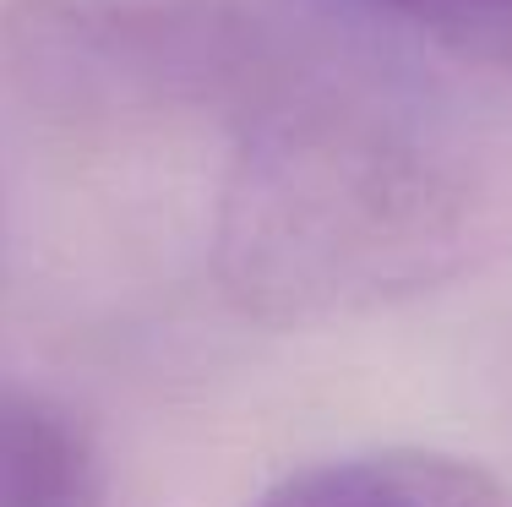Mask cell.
<instances>
[{
    "label": "cell",
    "instance_id": "1",
    "mask_svg": "<svg viewBox=\"0 0 512 507\" xmlns=\"http://www.w3.org/2000/svg\"><path fill=\"white\" fill-rule=\"evenodd\" d=\"M491 229L474 148L360 77L284 71L251 110L218 219V279L267 322L344 317L458 273Z\"/></svg>",
    "mask_w": 512,
    "mask_h": 507
},
{
    "label": "cell",
    "instance_id": "2",
    "mask_svg": "<svg viewBox=\"0 0 512 507\" xmlns=\"http://www.w3.org/2000/svg\"><path fill=\"white\" fill-rule=\"evenodd\" d=\"M0 71L71 120H251L289 66L251 0H11Z\"/></svg>",
    "mask_w": 512,
    "mask_h": 507
},
{
    "label": "cell",
    "instance_id": "3",
    "mask_svg": "<svg viewBox=\"0 0 512 507\" xmlns=\"http://www.w3.org/2000/svg\"><path fill=\"white\" fill-rule=\"evenodd\" d=\"M256 507H512V497L480 464L420 448H387L311 464L278 480Z\"/></svg>",
    "mask_w": 512,
    "mask_h": 507
},
{
    "label": "cell",
    "instance_id": "4",
    "mask_svg": "<svg viewBox=\"0 0 512 507\" xmlns=\"http://www.w3.org/2000/svg\"><path fill=\"white\" fill-rule=\"evenodd\" d=\"M0 507H104L93 437L44 393H0Z\"/></svg>",
    "mask_w": 512,
    "mask_h": 507
},
{
    "label": "cell",
    "instance_id": "5",
    "mask_svg": "<svg viewBox=\"0 0 512 507\" xmlns=\"http://www.w3.org/2000/svg\"><path fill=\"white\" fill-rule=\"evenodd\" d=\"M420 33L512 71V0H376Z\"/></svg>",
    "mask_w": 512,
    "mask_h": 507
}]
</instances>
